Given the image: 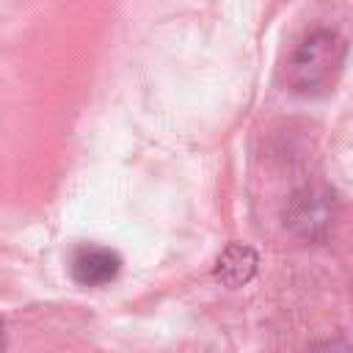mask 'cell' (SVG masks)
I'll list each match as a JSON object with an SVG mask.
<instances>
[{"label": "cell", "mask_w": 353, "mask_h": 353, "mask_svg": "<svg viewBox=\"0 0 353 353\" xmlns=\"http://www.w3.org/2000/svg\"><path fill=\"white\" fill-rule=\"evenodd\" d=\"M254 270H256V254L248 245H243V243H232L218 256L215 279H221L229 287H240V284H245L254 276Z\"/></svg>", "instance_id": "cell-3"}, {"label": "cell", "mask_w": 353, "mask_h": 353, "mask_svg": "<svg viewBox=\"0 0 353 353\" xmlns=\"http://www.w3.org/2000/svg\"><path fill=\"white\" fill-rule=\"evenodd\" d=\"M121 270V256L105 245H80L72 256V276L83 287H102Z\"/></svg>", "instance_id": "cell-2"}, {"label": "cell", "mask_w": 353, "mask_h": 353, "mask_svg": "<svg viewBox=\"0 0 353 353\" xmlns=\"http://www.w3.org/2000/svg\"><path fill=\"white\" fill-rule=\"evenodd\" d=\"M0 353H3V325H0Z\"/></svg>", "instance_id": "cell-4"}, {"label": "cell", "mask_w": 353, "mask_h": 353, "mask_svg": "<svg viewBox=\"0 0 353 353\" xmlns=\"http://www.w3.org/2000/svg\"><path fill=\"white\" fill-rule=\"evenodd\" d=\"M345 61V41L331 30L312 33L290 61V85L301 94H317L334 85Z\"/></svg>", "instance_id": "cell-1"}]
</instances>
